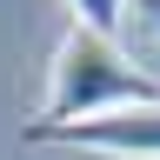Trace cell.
I'll use <instances>...</instances> for the list:
<instances>
[{"label":"cell","instance_id":"cell-4","mask_svg":"<svg viewBox=\"0 0 160 160\" xmlns=\"http://www.w3.org/2000/svg\"><path fill=\"white\" fill-rule=\"evenodd\" d=\"M140 13H147V20H153V27H160V0H140Z\"/></svg>","mask_w":160,"mask_h":160},{"label":"cell","instance_id":"cell-3","mask_svg":"<svg viewBox=\"0 0 160 160\" xmlns=\"http://www.w3.org/2000/svg\"><path fill=\"white\" fill-rule=\"evenodd\" d=\"M73 7V27H87V33H120L127 27V0H67Z\"/></svg>","mask_w":160,"mask_h":160},{"label":"cell","instance_id":"cell-2","mask_svg":"<svg viewBox=\"0 0 160 160\" xmlns=\"http://www.w3.org/2000/svg\"><path fill=\"white\" fill-rule=\"evenodd\" d=\"M27 147H87V153H113V160H160V107H113L93 120H27L20 127Z\"/></svg>","mask_w":160,"mask_h":160},{"label":"cell","instance_id":"cell-1","mask_svg":"<svg viewBox=\"0 0 160 160\" xmlns=\"http://www.w3.org/2000/svg\"><path fill=\"white\" fill-rule=\"evenodd\" d=\"M113 107H160V80L147 67H133L120 53V40L67 27V40L53 47L47 67V100H40V120L60 127V120H93Z\"/></svg>","mask_w":160,"mask_h":160}]
</instances>
